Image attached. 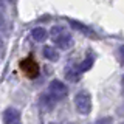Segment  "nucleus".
Here are the masks:
<instances>
[{
    "label": "nucleus",
    "mask_w": 124,
    "mask_h": 124,
    "mask_svg": "<svg viewBox=\"0 0 124 124\" xmlns=\"http://www.w3.org/2000/svg\"><path fill=\"white\" fill-rule=\"evenodd\" d=\"M44 56L46 57L48 61H53V62H56L57 59H59V53H57V50L54 48V46H50V45H46L44 46Z\"/></svg>",
    "instance_id": "nucleus-6"
},
{
    "label": "nucleus",
    "mask_w": 124,
    "mask_h": 124,
    "mask_svg": "<svg viewBox=\"0 0 124 124\" xmlns=\"http://www.w3.org/2000/svg\"><path fill=\"white\" fill-rule=\"evenodd\" d=\"M51 124H56V123H51Z\"/></svg>",
    "instance_id": "nucleus-18"
},
{
    "label": "nucleus",
    "mask_w": 124,
    "mask_h": 124,
    "mask_svg": "<svg viewBox=\"0 0 124 124\" xmlns=\"http://www.w3.org/2000/svg\"><path fill=\"white\" fill-rule=\"evenodd\" d=\"M2 48H3V40H2V37H0V51H2Z\"/></svg>",
    "instance_id": "nucleus-14"
},
{
    "label": "nucleus",
    "mask_w": 124,
    "mask_h": 124,
    "mask_svg": "<svg viewBox=\"0 0 124 124\" xmlns=\"http://www.w3.org/2000/svg\"><path fill=\"white\" fill-rule=\"evenodd\" d=\"M112 123H113V118H112V116H102V118L96 119L93 124H112Z\"/></svg>",
    "instance_id": "nucleus-10"
},
{
    "label": "nucleus",
    "mask_w": 124,
    "mask_h": 124,
    "mask_svg": "<svg viewBox=\"0 0 124 124\" xmlns=\"http://www.w3.org/2000/svg\"><path fill=\"white\" fill-rule=\"evenodd\" d=\"M6 28V23H5V19H3L2 13H0V30H5Z\"/></svg>",
    "instance_id": "nucleus-11"
},
{
    "label": "nucleus",
    "mask_w": 124,
    "mask_h": 124,
    "mask_svg": "<svg viewBox=\"0 0 124 124\" xmlns=\"http://www.w3.org/2000/svg\"><path fill=\"white\" fill-rule=\"evenodd\" d=\"M75 107L81 115H88L92 110V96L88 92H79L75 96Z\"/></svg>",
    "instance_id": "nucleus-2"
},
{
    "label": "nucleus",
    "mask_w": 124,
    "mask_h": 124,
    "mask_svg": "<svg viewBox=\"0 0 124 124\" xmlns=\"http://www.w3.org/2000/svg\"><path fill=\"white\" fill-rule=\"evenodd\" d=\"M65 76H67V79H70V81H78L79 79V71H78L76 68L75 70H67Z\"/></svg>",
    "instance_id": "nucleus-8"
},
{
    "label": "nucleus",
    "mask_w": 124,
    "mask_h": 124,
    "mask_svg": "<svg viewBox=\"0 0 124 124\" xmlns=\"http://www.w3.org/2000/svg\"><path fill=\"white\" fill-rule=\"evenodd\" d=\"M67 93H68V88H67V85H65L64 82H61V81H57V79H54V81L50 82V85H48V95L51 96L54 101H59L62 98H65Z\"/></svg>",
    "instance_id": "nucleus-3"
},
{
    "label": "nucleus",
    "mask_w": 124,
    "mask_h": 124,
    "mask_svg": "<svg viewBox=\"0 0 124 124\" xmlns=\"http://www.w3.org/2000/svg\"><path fill=\"white\" fill-rule=\"evenodd\" d=\"M8 2H9V3H14V2H16V0H8Z\"/></svg>",
    "instance_id": "nucleus-16"
},
{
    "label": "nucleus",
    "mask_w": 124,
    "mask_h": 124,
    "mask_svg": "<svg viewBox=\"0 0 124 124\" xmlns=\"http://www.w3.org/2000/svg\"><path fill=\"white\" fill-rule=\"evenodd\" d=\"M46 36H48V33H46V30L42 28V26H37V28H34L31 31V37L36 42H44L46 39Z\"/></svg>",
    "instance_id": "nucleus-5"
},
{
    "label": "nucleus",
    "mask_w": 124,
    "mask_h": 124,
    "mask_svg": "<svg viewBox=\"0 0 124 124\" xmlns=\"http://www.w3.org/2000/svg\"><path fill=\"white\" fill-rule=\"evenodd\" d=\"M50 34H51V37H53L54 45L62 48V50H67V48H70V46L73 45L71 34H70L65 28H62V26H53Z\"/></svg>",
    "instance_id": "nucleus-1"
},
{
    "label": "nucleus",
    "mask_w": 124,
    "mask_h": 124,
    "mask_svg": "<svg viewBox=\"0 0 124 124\" xmlns=\"http://www.w3.org/2000/svg\"><path fill=\"white\" fill-rule=\"evenodd\" d=\"M3 123L5 124H20V113H19V110H16L13 107L6 108L5 113H3Z\"/></svg>",
    "instance_id": "nucleus-4"
},
{
    "label": "nucleus",
    "mask_w": 124,
    "mask_h": 124,
    "mask_svg": "<svg viewBox=\"0 0 124 124\" xmlns=\"http://www.w3.org/2000/svg\"><path fill=\"white\" fill-rule=\"evenodd\" d=\"M0 8H3V0H0Z\"/></svg>",
    "instance_id": "nucleus-15"
},
{
    "label": "nucleus",
    "mask_w": 124,
    "mask_h": 124,
    "mask_svg": "<svg viewBox=\"0 0 124 124\" xmlns=\"http://www.w3.org/2000/svg\"><path fill=\"white\" fill-rule=\"evenodd\" d=\"M121 93H123V96H124V75L121 78Z\"/></svg>",
    "instance_id": "nucleus-13"
},
{
    "label": "nucleus",
    "mask_w": 124,
    "mask_h": 124,
    "mask_svg": "<svg viewBox=\"0 0 124 124\" xmlns=\"http://www.w3.org/2000/svg\"><path fill=\"white\" fill-rule=\"evenodd\" d=\"M70 23H71L75 28H78L79 31H82L84 34H87V36H95V33L90 30V28H87V26H84L82 23H79V22H75V20H70Z\"/></svg>",
    "instance_id": "nucleus-7"
},
{
    "label": "nucleus",
    "mask_w": 124,
    "mask_h": 124,
    "mask_svg": "<svg viewBox=\"0 0 124 124\" xmlns=\"http://www.w3.org/2000/svg\"><path fill=\"white\" fill-rule=\"evenodd\" d=\"M119 124H124V123H119Z\"/></svg>",
    "instance_id": "nucleus-17"
},
{
    "label": "nucleus",
    "mask_w": 124,
    "mask_h": 124,
    "mask_svg": "<svg viewBox=\"0 0 124 124\" xmlns=\"http://www.w3.org/2000/svg\"><path fill=\"white\" fill-rule=\"evenodd\" d=\"M92 59H85L84 62H82V64H79V67H76V70H78V71H85V70H87V68H90L92 67Z\"/></svg>",
    "instance_id": "nucleus-9"
},
{
    "label": "nucleus",
    "mask_w": 124,
    "mask_h": 124,
    "mask_svg": "<svg viewBox=\"0 0 124 124\" xmlns=\"http://www.w3.org/2000/svg\"><path fill=\"white\" fill-rule=\"evenodd\" d=\"M118 51H119V57H121V61H123V64H124V45L119 46Z\"/></svg>",
    "instance_id": "nucleus-12"
}]
</instances>
